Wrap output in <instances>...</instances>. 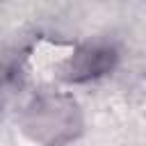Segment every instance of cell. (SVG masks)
Returning a JSON list of instances; mask_svg holds the SVG:
<instances>
[{
	"instance_id": "6da1fadb",
	"label": "cell",
	"mask_w": 146,
	"mask_h": 146,
	"mask_svg": "<svg viewBox=\"0 0 146 146\" xmlns=\"http://www.w3.org/2000/svg\"><path fill=\"white\" fill-rule=\"evenodd\" d=\"M80 128L78 105L71 98L48 96L32 103L25 116V130L32 135L34 141L46 146H59L75 137Z\"/></svg>"
},
{
	"instance_id": "7a4b0ae2",
	"label": "cell",
	"mask_w": 146,
	"mask_h": 146,
	"mask_svg": "<svg viewBox=\"0 0 146 146\" xmlns=\"http://www.w3.org/2000/svg\"><path fill=\"white\" fill-rule=\"evenodd\" d=\"M116 55L112 48H105V46H84L80 48L71 64H68V80L73 82H82V80H89V78H96V75H103L105 71L112 68Z\"/></svg>"
}]
</instances>
